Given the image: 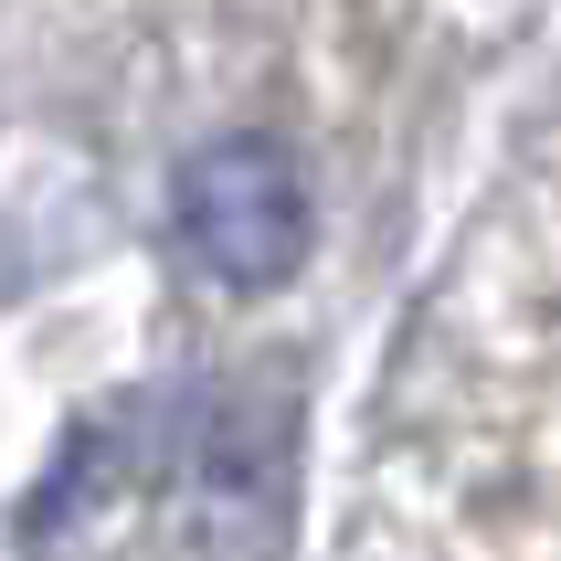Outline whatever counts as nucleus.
<instances>
[{"label":"nucleus","instance_id":"nucleus-1","mask_svg":"<svg viewBox=\"0 0 561 561\" xmlns=\"http://www.w3.org/2000/svg\"><path fill=\"white\" fill-rule=\"evenodd\" d=\"M170 244L191 254V276L265 297L308 265V181L276 138H213L181 159L170 181Z\"/></svg>","mask_w":561,"mask_h":561}]
</instances>
